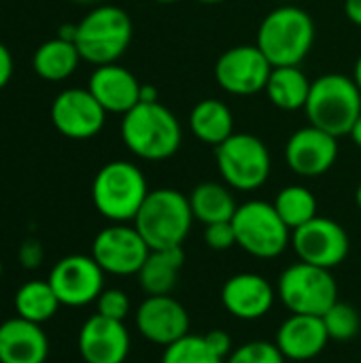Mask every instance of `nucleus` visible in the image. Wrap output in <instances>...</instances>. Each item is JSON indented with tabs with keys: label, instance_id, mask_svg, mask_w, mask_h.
<instances>
[{
	"label": "nucleus",
	"instance_id": "obj_26",
	"mask_svg": "<svg viewBox=\"0 0 361 363\" xmlns=\"http://www.w3.org/2000/svg\"><path fill=\"white\" fill-rule=\"evenodd\" d=\"M189 206L194 213V219L211 225V223H221V221H232L236 213V202L230 189L221 183H200L194 187L189 194Z\"/></svg>",
	"mask_w": 361,
	"mask_h": 363
},
{
	"label": "nucleus",
	"instance_id": "obj_30",
	"mask_svg": "<svg viewBox=\"0 0 361 363\" xmlns=\"http://www.w3.org/2000/svg\"><path fill=\"white\" fill-rule=\"evenodd\" d=\"M321 319L326 323L330 340L349 342L360 334L361 330V319L357 308L347 304V302H336Z\"/></svg>",
	"mask_w": 361,
	"mask_h": 363
},
{
	"label": "nucleus",
	"instance_id": "obj_46",
	"mask_svg": "<svg viewBox=\"0 0 361 363\" xmlns=\"http://www.w3.org/2000/svg\"><path fill=\"white\" fill-rule=\"evenodd\" d=\"M0 277H2V262H0Z\"/></svg>",
	"mask_w": 361,
	"mask_h": 363
},
{
	"label": "nucleus",
	"instance_id": "obj_19",
	"mask_svg": "<svg viewBox=\"0 0 361 363\" xmlns=\"http://www.w3.org/2000/svg\"><path fill=\"white\" fill-rule=\"evenodd\" d=\"M140 85L143 83H138L128 68L119 64H104L96 66L87 89L106 113L126 115L140 102Z\"/></svg>",
	"mask_w": 361,
	"mask_h": 363
},
{
	"label": "nucleus",
	"instance_id": "obj_45",
	"mask_svg": "<svg viewBox=\"0 0 361 363\" xmlns=\"http://www.w3.org/2000/svg\"><path fill=\"white\" fill-rule=\"evenodd\" d=\"M72 2H79V4H91V2H96V0H72Z\"/></svg>",
	"mask_w": 361,
	"mask_h": 363
},
{
	"label": "nucleus",
	"instance_id": "obj_38",
	"mask_svg": "<svg viewBox=\"0 0 361 363\" xmlns=\"http://www.w3.org/2000/svg\"><path fill=\"white\" fill-rule=\"evenodd\" d=\"M140 102H157V89L153 85H140Z\"/></svg>",
	"mask_w": 361,
	"mask_h": 363
},
{
	"label": "nucleus",
	"instance_id": "obj_11",
	"mask_svg": "<svg viewBox=\"0 0 361 363\" xmlns=\"http://www.w3.org/2000/svg\"><path fill=\"white\" fill-rule=\"evenodd\" d=\"M151 253L145 238L134 225L113 223L98 232L91 245V257L104 270V274L132 277L138 274L147 255Z\"/></svg>",
	"mask_w": 361,
	"mask_h": 363
},
{
	"label": "nucleus",
	"instance_id": "obj_16",
	"mask_svg": "<svg viewBox=\"0 0 361 363\" xmlns=\"http://www.w3.org/2000/svg\"><path fill=\"white\" fill-rule=\"evenodd\" d=\"M136 328L145 340L166 349L189 334V313L172 296H149L136 311Z\"/></svg>",
	"mask_w": 361,
	"mask_h": 363
},
{
	"label": "nucleus",
	"instance_id": "obj_42",
	"mask_svg": "<svg viewBox=\"0 0 361 363\" xmlns=\"http://www.w3.org/2000/svg\"><path fill=\"white\" fill-rule=\"evenodd\" d=\"M355 204H357V208L361 211V183L360 187H357V191H355Z\"/></svg>",
	"mask_w": 361,
	"mask_h": 363
},
{
	"label": "nucleus",
	"instance_id": "obj_3",
	"mask_svg": "<svg viewBox=\"0 0 361 363\" xmlns=\"http://www.w3.org/2000/svg\"><path fill=\"white\" fill-rule=\"evenodd\" d=\"M194 213L189 198L172 187H160L149 191L143 202L134 228L145 238L149 249H174L183 247L194 225Z\"/></svg>",
	"mask_w": 361,
	"mask_h": 363
},
{
	"label": "nucleus",
	"instance_id": "obj_18",
	"mask_svg": "<svg viewBox=\"0 0 361 363\" xmlns=\"http://www.w3.org/2000/svg\"><path fill=\"white\" fill-rule=\"evenodd\" d=\"M79 353L85 363H123L130 355V332L123 321L96 313L79 332Z\"/></svg>",
	"mask_w": 361,
	"mask_h": 363
},
{
	"label": "nucleus",
	"instance_id": "obj_20",
	"mask_svg": "<svg viewBox=\"0 0 361 363\" xmlns=\"http://www.w3.org/2000/svg\"><path fill=\"white\" fill-rule=\"evenodd\" d=\"M330 342L326 323L313 315H291L277 332V347L289 362H311L326 351Z\"/></svg>",
	"mask_w": 361,
	"mask_h": 363
},
{
	"label": "nucleus",
	"instance_id": "obj_32",
	"mask_svg": "<svg viewBox=\"0 0 361 363\" xmlns=\"http://www.w3.org/2000/svg\"><path fill=\"white\" fill-rule=\"evenodd\" d=\"M96 308L98 315L106 317V319H115V321H126V317L130 315V298L126 291L121 289H104L98 300H96Z\"/></svg>",
	"mask_w": 361,
	"mask_h": 363
},
{
	"label": "nucleus",
	"instance_id": "obj_23",
	"mask_svg": "<svg viewBox=\"0 0 361 363\" xmlns=\"http://www.w3.org/2000/svg\"><path fill=\"white\" fill-rule=\"evenodd\" d=\"M189 128L200 143L219 147L234 134V117L228 104L217 98H206L191 108Z\"/></svg>",
	"mask_w": 361,
	"mask_h": 363
},
{
	"label": "nucleus",
	"instance_id": "obj_21",
	"mask_svg": "<svg viewBox=\"0 0 361 363\" xmlns=\"http://www.w3.org/2000/svg\"><path fill=\"white\" fill-rule=\"evenodd\" d=\"M47 355L49 340L38 323L15 317L0 325V363H45Z\"/></svg>",
	"mask_w": 361,
	"mask_h": 363
},
{
	"label": "nucleus",
	"instance_id": "obj_6",
	"mask_svg": "<svg viewBox=\"0 0 361 363\" xmlns=\"http://www.w3.org/2000/svg\"><path fill=\"white\" fill-rule=\"evenodd\" d=\"M132 40V19L130 15L113 4H102L89 11L81 23H77L74 45L81 60L104 66L115 64L128 49Z\"/></svg>",
	"mask_w": 361,
	"mask_h": 363
},
{
	"label": "nucleus",
	"instance_id": "obj_13",
	"mask_svg": "<svg viewBox=\"0 0 361 363\" xmlns=\"http://www.w3.org/2000/svg\"><path fill=\"white\" fill-rule=\"evenodd\" d=\"M47 281L60 304L70 308L87 306L104 291V270L91 255H68L60 259Z\"/></svg>",
	"mask_w": 361,
	"mask_h": 363
},
{
	"label": "nucleus",
	"instance_id": "obj_7",
	"mask_svg": "<svg viewBox=\"0 0 361 363\" xmlns=\"http://www.w3.org/2000/svg\"><path fill=\"white\" fill-rule=\"evenodd\" d=\"M236 247L257 259H274L283 255L291 242V230L279 217L274 204L249 200L240 204L232 217Z\"/></svg>",
	"mask_w": 361,
	"mask_h": 363
},
{
	"label": "nucleus",
	"instance_id": "obj_36",
	"mask_svg": "<svg viewBox=\"0 0 361 363\" xmlns=\"http://www.w3.org/2000/svg\"><path fill=\"white\" fill-rule=\"evenodd\" d=\"M13 77V55L9 51V47L4 43H0V89H4L9 85Z\"/></svg>",
	"mask_w": 361,
	"mask_h": 363
},
{
	"label": "nucleus",
	"instance_id": "obj_28",
	"mask_svg": "<svg viewBox=\"0 0 361 363\" xmlns=\"http://www.w3.org/2000/svg\"><path fill=\"white\" fill-rule=\"evenodd\" d=\"M274 208L285 225L294 232L317 217V198L304 185H287L274 198Z\"/></svg>",
	"mask_w": 361,
	"mask_h": 363
},
{
	"label": "nucleus",
	"instance_id": "obj_24",
	"mask_svg": "<svg viewBox=\"0 0 361 363\" xmlns=\"http://www.w3.org/2000/svg\"><path fill=\"white\" fill-rule=\"evenodd\" d=\"M313 81L298 66H277L266 83L268 100L283 111H300L306 106Z\"/></svg>",
	"mask_w": 361,
	"mask_h": 363
},
{
	"label": "nucleus",
	"instance_id": "obj_4",
	"mask_svg": "<svg viewBox=\"0 0 361 363\" xmlns=\"http://www.w3.org/2000/svg\"><path fill=\"white\" fill-rule=\"evenodd\" d=\"M147 196L149 187L143 170L123 160L104 164L91 183V200L96 211L113 223L134 221Z\"/></svg>",
	"mask_w": 361,
	"mask_h": 363
},
{
	"label": "nucleus",
	"instance_id": "obj_31",
	"mask_svg": "<svg viewBox=\"0 0 361 363\" xmlns=\"http://www.w3.org/2000/svg\"><path fill=\"white\" fill-rule=\"evenodd\" d=\"M287 359L283 357V353L279 351V347L274 342H266V340H251L245 342L243 347L234 349L226 363H285Z\"/></svg>",
	"mask_w": 361,
	"mask_h": 363
},
{
	"label": "nucleus",
	"instance_id": "obj_37",
	"mask_svg": "<svg viewBox=\"0 0 361 363\" xmlns=\"http://www.w3.org/2000/svg\"><path fill=\"white\" fill-rule=\"evenodd\" d=\"M345 13L355 26L361 28V0H345Z\"/></svg>",
	"mask_w": 361,
	"mask_h": 363
},
{
	"label": "nucleus",
	"instance_id": "obj_17",
	"mask_svg": "<svg viewBox=\"0 0 361 363\" xmlns=\"http://www.w3.org/2000/svg\"><path fill=\"white\" fill-rule=\"evenodd\" d=\"M277 291L272 283L255 272H240L226 281L221 289L223 308L240 321H257L274 306Z\"/></svg>",
	"mask_w": 361,
	"mask_h": 363
},
{
	"label": "nucleus",
	"instance_id": "obj_34",
	"mask_svg": "<svg viewBox=\"0 0 361 363\" xmlns=\"http://www.w3.org/2000/svg\"><path fill=\"white\" fill-rule=\"evenodd\" d=\"M19 262H21L23 268H30V270L38 268L40 262H43V247H40V242L34 240V238L23 240V245L19 247Z\"/></svg>",
	"mask_w": 361,
	"mask_h": 363
},
{
	"label": "nucleus",
	"instance_id": "obj_14",
	"mask_svg": "<svg viewBox=\"0 0 361 363\" xmlns=\"http://www.w3.org/2000/svg\"><path fill=\"white\" fill-rule=\"evenodd\" d=\"M51 121L55 130L70 140H87L100 134L106 111L89 89L70 87L55 96L51 104Z\"/></svg>",
	"mask_w": 361,
	"mask_h": 363
},
{
	"label": "nucleus",
	"instance_id": "obj_5",
	"mask_svg": "<svg viewBox=\"0 0 361 363\" xmlns=\"http://www.w3.org/2000/svg\"><path fill=\"white\" fill-rule=\"evenodd\" d=\"M304 113L311 125L321 128L336 138L349 136L361 115V91L357 83L353 77L336 72L315 79Z\"/></svg>",
	"mask_w": 361,
	"mask_h": 363
},
{
	"label": "nucleus",
	"instance_id": "obj_9",
	"mask_svg": "<svg viewBox=\"0 0 361 363\" xmlns=\"http://www.w3.org/2000/svg\"><path fill=\"white\" fill-rule=\"evenodd\" d=\"M215 160L226 185L238 191H255L270 177L268 147L253 134L234 132L228 140L215 147Z\"/></svg>",
	"mask_w": 361,
	"mask_h": 363
},
{
	"label": "nucleus",
	"instance_id": "obj_8",
	"mask_svg": "<svg viewBox=\"0 0 361 363\" xmlns=\"http://www.w3.org/2000/svg\"><path fill=\"white\" fill-rule=\"evenodd\" d=\"M277 298L291 315L323 317L338 302V285L332 270L298 262L281 272Z\"/></svg>",
	"mask_w": 361,
	"mask_h": 363
},
{
	"label": "nucleus",
	"instance_id": "obj_35",
	"mask_svg": "<svg viewBox=\"0 0 361 363\" xmlns=\"http://www.w3.org/2000/svg\"><path fill=\"white\" fill-rule=\"evenodd\" d=\"M206 342H209V347L221 357V359H228V355L234 351V347H232V338L228 336V332H223V330H211L206 336Z\"/></svg>",
	"mask_w": 361,
	"mask_h": 363
},
{
	"label": "nucleus",
	"instance_id": "obj_25",
	"mask_svg": "<svg viewBox=\"0 0 361 363\" xmlns=\"http://www.w3.org/2000/svg\"><path fill=\"white\" fill-rule=\"evenodd\" d=\"M79 62H81V53L77 45L60 36L43 43L34 51V57H32L34 72L40 79L53 81V83L66 81L70 74H74V70L79 68Z\"/></svg>",
	"mask_w": 361,
	"mask_h": 363
},
{
	"label": "nucleus",
	"instance_id": "obj_33",
	"mask_svg": "<svg viewBox=\"0 0 361 363\" xmlns=\"http://www.w3.org/2000/svg\"><path fill=\"white\" fill-rule=\"evenodd\" d=\"M204 242L213 251H228V249L236 247V232H234L232 221L204 225Z\"/></svg>",
	"mask_w": 361,
	"mask_h": 363
},
{
	"label": "nucleus",
	"instance_id": "obj_29",
	"mask_svg": "<svg viewBox=\"0 0 361 363\" xmlns=\"http://www.w3.org/2000/svg\"><path fill=\"white\" fill-rule=\"evenodd\" d=\"M162 363H226L206 342L204 336L187 334L164 349Z\"/></svg>",
	"mask_w": 361,
	"mask_h": 363
},
{
	"label": "nucleus",
	"instance_id": "obj_10",
	"mask_svg": "<svg viewBox=\"0 0 361 363\" xmlns=\"http://www.w3.org/2000/svg\"><path fill=\"white\" fill-rule=\"evenodd\" d=\"M291 247L300 262L332 270L347 259L351 240L338 221L317 215L291 232Z\"/></svg>",
	"mask_w": 361,
	"mask_h": 363
},
{
	"label": "nucleus",
	"instance_id": "obj_44",
	"mask_svg": "<svg viewBox=\"0 0 361 363\" xmlns=\"http://www.w3.org/2000/svg\"><path fill=\"white\" fill-rule=\"evenodd\" d=\"M155 2H160V4H172V2H179V0H155Z\"/></svg>",
	"mask_w": 361,
	"mask_h": 363
},
{
	"label": "nucleus",
	"instance_id": "obj_15",
	"mask_svg": "<svg viewBox=\"0 0 361 363\" xmlns=\"http://www.w3.org/2000/svg\"><path fill=\"white\" fill-rule=\"evenodd\" d=\"M336 157L338 138L315 125L300 128L285 145V162L298 177H321L336 164Z\"/></svg>",
	"mask_w": 361,
	"mask_h": 363
},
{
	"label": "nucleus",
	"instance_id": "obj_22",
	"mask_svg": "<svg viewBox=\"0 0 361 363\" xmlns=\"http://www.w3.org/2000/svg\"><path fill=\"white\" fill-rule=\"evenodd\" d=\"M183 264H185L183 247L153 249L136 274L143 291L147 296H170V291L177 287Z\"/></svg>",
	"mask_w": 361,
	"mask_h": 363
},
{
	"label": "nucleus",
	"instance_id": "obj_27",
	"mask_svg": "<svg viewBox=\"0 0 361 363\" xmlns=\"http://www.w3.org/2000/svg\"><path fill=\"white\" fill-rule=\"evenodd\" d=\"M60 306L62 304H60L53 287L49 285V281H28L15 294L17 317L38 323V325L49 321L57 313Z\"/></svg>",
	"mask_w": 361,
	"mask_h": 363
},
{
	"label": "nucleus",
	"instance_id": "obj_40",
	"mask_svg": "<svg viewBox=\"0 0 361 363\" xmlns=\"http://www.w3.org/2000/svg\"><path fill=\"white\" fill-rule=\"evenodd\" d=\"M349 136H351V140H353V143H355V145L361 149V115H360V119L355 121V125L351 128Z\"/></svg>",
	"mask_w": 361,
	"mask_h": 363
},
{
	"label": "nucleus",
	"instance_id": "obj_41",
	"mask_svg": "<svg viewBox=\"0 0 361 363\" xmlns=\"http://www.w3.org/2000/svg\"><path fill=\"white\" fill-rule=\"evenodd\" d=\"M353 81L357 83V87H360V91H361V55L357 57L355 68H353Z\"/></svg>",
	"mask_w": 361,
	"mask_h": 363
},
{
	"label": "nucleus",
	"instance_id": "obj_12",
	"mask_svg": "<svg viewBox=\"0 0 361 363\" xmlns=\"http://www.w3.org/2000/svg\"><path fill=\"white\" fill-rule=\"evenodd\" d=\"M272 68L257 45H238L219 55L215 81L232 96H253L266 89Z\"/></svg>",
	"mask_w": 361,
	"mask_h": 363
},
{
	"label": "nucleus",
	"instance_id": "obj_2",
	"mask_svg": "<svg viewBox=\"0 0 361 363\" xmlns=\"http://www.w3.org/2000/svg\"><path fill=\"white\" fill-rule=\"evenodd\" d=\"M315 43L313 17L294 4L272 9L257 28V47L277 66H300Z\"/></svg>",
	"mask_w": 361,
	"mask_h": 363
},
{
	"label": "nucleus",
	"instance_id": "obj_43",
	"mask_svg": "<svg viewBox=\"0 0 361 363\" xmlns=\"http://www.w3.org/2000/svg\"><path fill=\"white\" fill-rule=\"evenodd\" d=\"M196 2H202V4H219L223 0H196Z\"/></svg>",
	"mask_w": 361,
	"mask_h": 363
},
{
	"label": "nucleus",
	"instance_id": "obj_1",
	"mask_svg": "<svg viewBox=\"0 0 361 363\" xmlns=\"http://www.w3.org/2000/svg\"><path fill=\"white\" fill-rule=\"evenodd\" d=\"M121 138L136 157L162 162L179 151L183 130L177 115L162 102H138L121 119Z\"/></svg>",
	"mask_w": 361,
	"mask_h": 363
},
{
	"label": "nucleus",
	"instance_id": "obj_39",
	"mask_svg": "<svg viewBox=\"0 0 361 363\" xmlns=\"http://www.w3.org/2000/svg\"><path fill=\"white\" fill-rule=\"evenodd\" d=\"M57 36L64 38V40H72V43H74V38H77V26H70V23L62 26V28L57 30Z\"/></svg>",
	"mask_w": 361,
	"mask_h": 363
}]
</instances>
